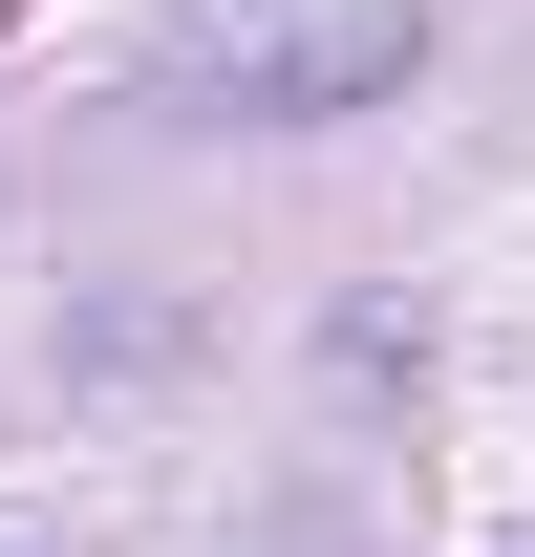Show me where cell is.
<instances>
[{
  "instance_id": "obj_1",
  "label": "cell",
  "mask_w": 535,
  "mask_h": 557,
  "mask_svg": "<svg viewBox=\"0 0 535 557\" xmlns=\"http://www.w3.org/2000/svg\"><path fill=\"white\" fill-rule=\"evenodd\" d=\"M407 65H428V0H214L150 65V108L172 129H343V108H407Z\"/></svg>"
}]
</instances>
